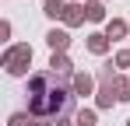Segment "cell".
<instances>
[{"instance_id": "obj_1", "label": "cell", "mask_w": 130, "mask_h": 126, "mask_svg": "<svg viewBox=\"0 0 130 126\" xmlns=\"http://www.w3.org/2000/svg\"><path fill=\"white\" fill-rule=\"evenodd\" d=\"M67 105H70V95H67L63 88H53L49 91V74H39V77H32V116H60L67 112Z\"/></svg>"}, {"instance_id": "obj_7", "label": "cell", "mask_w": 130, "mask_h": 126, "mask_svg": "<svg viewBox=\"0 0 130 126\" xmlns=\"http://www.w3.org/2000/svg\"><path fill=\"white\" fill-rule=\"evenodd\" d=\"M91 53H106V35H91Z\"/></svg>"}, {"instance_id": "obj_5", "label": "cell", "mask_w": 130, "mask_h": 126, "mask_svg": "<svg viewBox=\"0 0 130 126\" xmlns=\"http://www.w3.org/2000/svg\"><path fill=\"white\" fill-rule=\"evenodd\" d=\"M49 67H53V74H70V63H67V56H56V53H53V63H49Z\"/></svg>"}, {"instance_id": "obj_6", "label": "cell", "mask_w": 130, "mask_h": 126, "mask_svg": "<svg viewBox=\"0 0 130 126\" xmlns=\"http://www.w3.org/2000/svg\"><path fill=\"white\" fill-rule=\"evenodd\" d=\"M74 88H77L81 95H88V88H91V77H88V74H77V77H74Z\"/></svg>"}, {"instance_id": "obj_4", "label": "cell", "mask_w": 130, "mask_h": 126, "mask_svg": "<svg viewBox=\"0 0 130 126\" xmlns=\"http://www.w3.org/2000/svg\"><path fill=\"white\" fill-rule=\"evenodd\" d=\"M46 39H49V46H53V49H67V32H49V35H46Z\"/></svg>"}, {"instance_id": "obj_11", "label": "cell", "mask_w": 130, "mask_h": 126, "mask_svg": "<svg viewBox=\"0 0 130 126\" xmlns=\"http://www.w3.org/2000/svg\"><path fill=\"white\" fill-rule=\"evenodd\" d=\"M46 4H49V0H46Z\"/></svg>"}, {"instance_id": "obj_9", "label": "cell", "mask_w": 130, "mask_h": 126, "mask_svg": "<svg viewBox=\"0 0 130 126\" xmlns=\"http://www.w3.org/2000/svg\"><path fill=\"white\" fill-rule=\"evenodd\" d=\"M77 126H95V116H91V112H81V116H77Z\"/></svg>"}, {"instance_id": "obj_3", "label": "cell", "mask_w": 130, "mask_h": 126, "mask_svg": "<svg viewBox=\"0 0 130 126\" xmlns=\"http://www.w3.org/2000/svg\"><path fill=\"white\" fill-rule=\"evenodd\" d=\"M81 18H85V11H81V7H74V4L63 7V21H67V25H77Z\"/></svg>"}, {"instance_id": "obj_8", "label": "cell", "mask_w": 130, "mask_h": 126, "mask_svg": "<svg viewBox=\"0 0 130 126\" xmlns=\"http://www.w3.org/2000/svg\"><path fill=\"white\" fill-rule=\"evenodd\" d=\"M85 14H88L91 21H99V18H102V7H99V4H88V7H85Z\"/></svg>"}, {"instance_id": "obj_10", "label": "cell", "mask_w": 130, "mask_h": 126, "mask_svg": "<svg viewBox=\"0 0 130 126\" xmlns=\"http://www.w3.org/2000/svg\"><path fill=\"white\" fill-rule=\"evenodd\" d=\"M116 60H120V67H130V53H120Z\"/></svg>"}, {"instance_id": "obj_2", "label": "cell", "mask_w": 130, "mask_h": 126, "mask_svg": "<svg viewBox=\"0 0 130 126\" xmlns=\"http://www.w3.org/2000/svg\"><path fill=\"white\" fill-rule=\"evenodd\" d=\"M28 63H32V49H28V46H14V49L4 56L7 74H25V70H28Z\"/></svg>"}]
</instances>
